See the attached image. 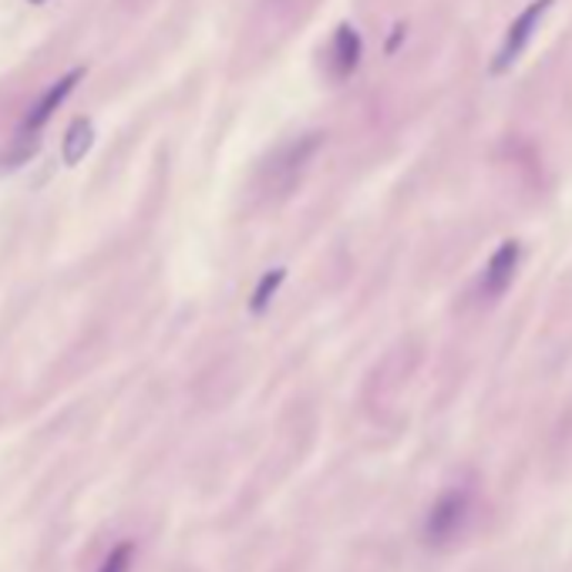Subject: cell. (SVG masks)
<instances>
[{"label": "cell", "instance_id": "3", "mask_svg": "<svg viewBox=\"0 0 572 572\" xmlns=\"http://www.w3.org/2000/svg\"><path fill=\"white\" fill-rule=\"evenodd\" d=\"M465 512H469V499L462 492H448L434 502L431 515H428V525H424V535L428 542H444L448 535H454L465 522Z\"/></svg>", "mask_w": 572, "mask_h": 572}, {"label": "cell", "instance_id": "5", "mask_svg": "<svg viewBox=\"0 0 572 572\" xmlns=\"http://www.w3.org/2000/svg\"><path fill=\"white\" fill-rule=\"evenodd\" d=\"M330 58H333V71H337L340 78H348V74L358 68V61H361V34H358L351 24H340V28H337Z\"/></svg>", "mask_w": 572, "mask_h": 572}, {"label": "cell", "instance_id": "6", "mask_svg": "<svg viewBox=\"0 0 572 572\" xmlns=\"http://www.w3.org/2000/svg\"><path fill=\"white\" fill-rule=\"evenodd\" d=\"M91 142H94V122H91V119H74V122L68 126V132H64V142H61V159H64V165H78V162L88 155Z\"/></svg>", "mask_w": 572, "mask_h": 572}, {"label": "cell", "instance_id": "4", "mask_svg": "<svg viewBox=\"0 0 572 572\" xmlns=\"http://www.w3.org/2000/svg\"><path fill=\"white\" fill-rule=\"evenodd\" d=\"M519 260H522V250H519V243H502L495 253H492V260H489V267H485V280H482V293L489 297V300H495V297H502L505 293V287L512 283V277H515V270H519Z\"/></svg>", "mask_w": 572, "mask_h": 572}, {"label": "cell", "instance_id": "9", "mask_svg": "<svg viewBox=\"0 0 572 572\" xmlns=\"http://www.w3.org/2000/svg\"><path fill=\"white\" fill-rule=\"evenodd\" d=\"M31 4H38V0H31Z\"/></svg>", "mask_w": 572, "mask_h": 572}, {"label": "cell", "instance_id": "8", "mask_svg": "<svg viewBox=\"0 0 572 572\" xmlns=\"http://www.w3.org/2000/svg\"><path fill=\"white\" fill-rule=\"evenodd\" d=\"M132 552H136V545H132V542L114 545V549L104 555V562H101V569H98V572H129V565H132Z\"/></svg>", "mask_w": 572, "mask_h": 572}, {"label": "cell", "instance_id": "2", "mask_svg": "<svg viewBox=\"0 0 572 572\" xmlns=\"http://www.w3.org/2000/svg\"><path fill=\"white\" fill-rule=\"evenodd\" d=\"M84 78V68H71L64 78H58L44 94H41V101L28 111V119H24V136H34V132H41L51 119H54V111L68 101V94L78 88V81Z\"/></svg>", "mask_w": 572, "mask_h": 572}, {"label": "cell", "instance_id": "7", "mask_svg": "<svg viewBox=\"0 0 572 572\" xmlns=\"http://www.w3.org/2000/svg\"><path fill=\"white\" fill-rule=\"evenodd\" d=\"M283 280H287V270H270V273H263V280H260V287H257V293H253V313H263L267 307H270V300L277 297V290L283 287Z\"/></svg>", "mask_w": 572, "mask_h": 572}, {"label": "cell", "instance_id": "1", "mask_svg": "<svg viewBox=\"0 0 572 572\" xmlns=\"http://www.w3.org/2000/svg\"><path fill=\"white\" fill-rule=\"evenodd\" d=\"M549 4H552V0H535V4H529V8L512 21V28H509V34H505V44L499 48V54H495V61H492V74H499V71H505V68H512V64L519 61V54L529 48V41H532V34H535L542 14L549 11Z\"/></svg>", "mask_w": 572, "mask_h": 572}]
</instances>
